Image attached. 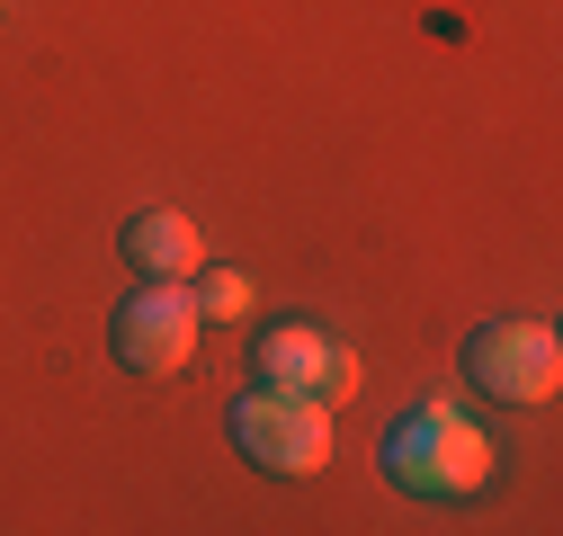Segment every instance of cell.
<instances>
[{
    "label": "cell",
    "instance_id": "obj_1",
    "mask_svg": "<svg viewBox=\"0 0 563 536\" xmlns=\"http://www.w3.org/2000/svg\"><path fill=\"white\" fill-rule=\"evenodd\" d=\"M385 483L411 501H465L492 483V438L456 412V402H411V412L385 429Z\"/></svg>",
    "mask_w": 563,
    "mask_h": 536
},
{
    "label": "cell",
    "instance_id": "obj_2",
    "mask_svg": "<svg viewBox=\"0 0 563 536\" xmlns=\"http://www.w3.org/2000/svg\"><path fill=\"white\" fill-rule=\"evenodd\" d=\"M233 447L260 465V474H322L331 465V402L313 393H277V384H251L233 402Z\"/></svg>",
    "mask_w": 563,
    "mask_h": 536
},
{
    "label": "cell",
    "instance_id": "obj_3",
    "mask_svg": "<svg viewBox=\"0 0 563 536\" xmlns=\"http://www.w3.org/2000/svg\"><path fill=\"white\" fill-rule=\"evenodd\" d=\"M465 376H474V393H492V402H545V393L563 384V340H554V322H528V313L474 322Z\"/></svg>",
    "mask_w": 563,
    "mask_h": 536
},
{
    "label": "cell",
    "instance_id": "obj_4",
    "mask_svg": "<svg viewBox=\"0 0 563 536\" xmlns=\"http://www.w3.org/2000/svg\"><path fill=\"white\" fill-rule=\"evenodd\" d=\"M117 358L134 367V376H179L188 367V349H197V295L179 287V278H144L125 304H117Z\"/></svg>",
    "mask_w": 563,
    "mask_h": 536
},
{
    "label": "cell",
    "instance_id": "obj_5",
    "mask_svg": "<svg viewBox=\"0 0 563 536\" xmlns=\"http://www.w3.org/2000/svg\"><path fill=\"white\" fill-rule=\"evenodd\" d=\"M322 349H331V331H313V322H268L260 340H251V376L277 384V393H313Z\"/></svg>",
    "mask_w": 563,
    "mask_h": 536
},
{
    "label": "cell",
    "instance_id": "obj_6",
    "mask_svg": "<svg viewBox=\"0 0 563 536\" xmlns=\"http://www.w3.org/2000/svg\"><path fill=\"white\" fill-rule=\"evenodd\" d=\"M125 259L144 268V278H188V268L206 259V242H197V224H188V215L153 206V215H134V224H125Z\"/></svg>",
    "mask_w": 563,
    "mask_h": 536
},
{
    "label": "cell",
    "instance_id": "obj_7",
    "mask_svg": "<svg viewBox=\"0 0 563 536\" xmlns=\"http://www.w3.org/2000/svg\"><path fill=\"white\" fill-rule=\"evenodd\" d=\"M188 295H197V322H242L251 313V268H206Z\"/></svg>",
    "mask_w": 563,
    "mask_h": 536
},
{
    "label": "cell",
    "instance_id": "obj_8",
    "mask_svg": "<svg viewBox=\"0 0 563 536\" xmlns=\"http://www.w3.org/2000/svg\"><path fill=\"white\" fill-rule=\"evenodd\" d=\"M349 393H358V349H322V376H313V402H349Z\"/></svg>",
    "mask_w": 563,
    "mask_h": 536
}]
</instances>
